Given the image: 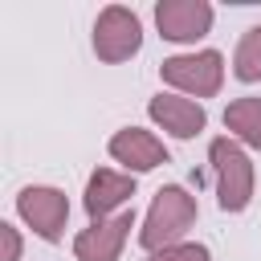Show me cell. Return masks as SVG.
<instances>
[{"instance_id": "6da1fadb", "label": "cell", "mask_w": 261, "mask_h": 261, "mask_svg": "<svg viewBox=\"0 0 261 261\" xmlns=\"http://www.w3.org/2000/svg\"><path fill=\"white\" fill-rule=\"evenodd\" d=\"M196 220H200V204H196V196L184 188V184H163L155 196H151V204H147V212H143V220H139V249L143 253H159V249H167V245H179V241H192L188 232L196 228Z\"/></svg>"}, {"instance_id": "7a4b0ae2", "label": "cell", "mask_w": 261, "mask_h": 261, "mask_svg": "<svg viewBox=\"0 0 261 261\" xmlns=\"http://www.w3.org/2000/svg\"><path fill=\"white\" fill-rule=\"evenodd\" d=\"M208 163H212V184H216V204L220 212L237 216L253 204L257 196V167H253V151H245L237 139L220 135L208 143Z\"/></svg>"}, {"instance_id": "3957f363", "label": "cell", "mask_w": 261, "mask_h": 261, "mask_svg": "<svg viewBox=\"0 0 261 261\" xmlns=\"http://www.w3.org/2000/svg\"><path fill=\"white\" fill-rule=\"evenodd\" d=\"M224 53L220 49H188V53H171L163 57L159 65V82L171 90V94H184V98H216L224 90Z\"/></svg>"}, {"instance_id": "277c9868", "label": "cell", "mask_w": 261, "mask_h": 261, "mask_svg": "<svg viewBox=\"0 0 261 261\" xmlns=\"http://www.w3.org/2000/svg\"><path fill=\"white\" fill-rule=\"evenodd\" d=\"M16 208V220L45 245H61L65 241V228H69V196L53 184H29L16 192L12 200Z\"/></svg>"}, {"instance_id": "5b68a950", "label": "cell", "mask_w": 261, "mask_h": 261, "mask_svg": "<svg viewBox=\"0 0 261 261\" xmlns=\"http://www.w3.org/2000/svg\"><path fill=\"white\" fill-rule=\"evenodd\" d=\"M90 49H94V57L102 65H122V61L139 57V49H143V20H139V12L126 8V4H106L94 16Z\"/></svg>"}, {"instance_id": "8992f818", "label": "cell", "mask_w": 261, "mask_h": 261, "mask_svg": "<svg viewBox=\"0 0 261 261\" xmlns=\"http://www.w3.org/2000/svg\"><path fill=\"white\" fill-rule=\"evenodd\" d=\"M216 8L208 0H159L155 4V29L167 45H192L212 33Z\"/></svg>"}, {"instance_id": "52a82bcc", "label": "cell", "mask_w": 261, "mask_h": 261, "mask_svg": "<svg viewBox=\"0 0 261 261\" xmlns=\"http://www.w3.org/2000/svg\"><path fill=\"white\" fill-rule=\"evenodd\" d=\"M106 155L126 171V175H147V171H155V167H163L171 155H167V143L155 135V130H147V126H118L110 139H106Z\"/></svg>"}, {"instance_id": "ba28073f", "label": "cell", "mask_w": 261, "mask_h": 261, "mask_svg": "<svg viewBox=\"0 0 261 261\" xmlns=\"http://www.w3.org/2000/svg\"><path fill=\"white\" fill-rule=\"evenodd\" d=\"M147 118H151L155 130H163L167 139H179V143L204 135V126H208L204 102L184 98V94H171V90H159V94L147 102Z\"/></svg>"}, {"instance_id": "9c48e42d", "label": "cell", "mask_w": 261, "mask_h": 261, "mask_svg": "<svg viewBox=\"0 0 261 261\" xmlns=\"http://www.w3.org/2000/svg\"><path fill=\"white\" fill-rule=\"evenodd\" d=\"M130 228H139L135 208H126V212H118L110 220H90L73 237V257L77 261H118L126 241H130Z\"/></svg>"}, {"instance_id": "30bf717a", "label": "cell", "mask_w": 261, "mask_h": 261, "mask_svg": "<svg viewBox=\"0 0 261 261\" xmlns=\"http://www.w3.org/2000/svg\"><path fill=\"white\" fill-rule=\"evenodd\" d=\"M135 188H139L135 175L114 171V167H94L90 179H86V192H82V208H86L90 220H110V216L130 208Z\"/></svg>"}, {"instance_id": "8fae6325", "label": "cell", "mask_w": 261, "mask_h": 261, "mask_svg": "<svg viewBox=\"0 0 261 261\" xmlns=\"http://www.w3.org/2000/svg\"><path fill=\"white\" fill-rule=\"evenodd\" d=\"M224 130L245 151H261V94H241L224 106Z\"/></svg>"}, {"instance_id": "7c38bea8", "label": "cell", "mask_w": 261, "mask_h": 261, "mask_svg": "<svg viewBox=\"0 0 261 261\" xmlns=\"http://www.w3.org/2000/svg\"><path fill=\"white\" fill-rule=\"evenodd\" d=\"M232 77H237L241 86H257V82H261V24H249V29L237 37Z\"/></svg>"}, {"instance_id": "4fadbf2b", "label": "cell", "mask_w": 261, "mask_h": 261, "mask_svg": "<svg viewBox=\"0 0 261 261\" xmlns=\"http://www.w3.org/2000/svg\"><path fill=\"white\" fill-rule=\"evenodd\" d=\"M143 261H212V249L204 241H179L159 253H143Z\"/></svg>"}, {"instance_id": "5bb4252c", "label": "cell", "mask_w": 261, "mask_h": 261, "mask_svg": "<svg viewBox=\"0 0 261 261\" xmlns=\"http://www.w3.org/2000/svg\"><path fill=\"white\" fill-rule=\"evenodd\" d=\"M24 257V237L12 220H0V261H20Z\"/></svg>"}]
</instances>
